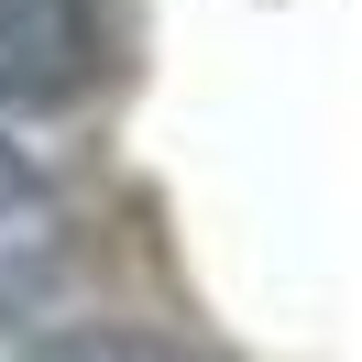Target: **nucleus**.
Returning <instances> with one entry per match:
<instances>
[{"mask_svg":"<svg viewBox=\"0 0 362 362\" xmlns=\"http://www.w3.org/2000/svg\"><path fill=\"white\" fill-rule=\"evenodd\" d=\"M23 362H187V351L132 340V329H99V340H45V351H23Z\"/></svg>","mask_w":362,"mask_h":362,"instance_id":"3","label":"nucleus"},{"mask_svg":"<svg viewBox=\"0 0 362 362\" xmlns=\"http://www.w3.org/2000/svg\"><path fill=\"white\" fill-rule=\"evenodd\" d=\"M110 45H121L110 0H0V132L77 110L110 77Z\"/></svg>","mask_w":362,"mask_h":362,"instance_id":"1","label":"nucleus"},{"mask_svg":"<svg viewBox=\"0 0 362 362\" xmlns=\"http://www.w3.org/2000/svg\"><path fill=\"white\" fill-rule=\"evenodd\" d=\"M55 286H66V198H55V176L23 143L0 132V329L33 318Z\"/></svg>","mask_w":362,"mask_h":362,"instance_id":"2","label":"nucleus"}]
</instances>
